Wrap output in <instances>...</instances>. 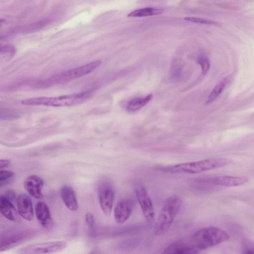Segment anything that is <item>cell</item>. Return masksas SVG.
<instances>
[{
    "instance_id": "cell-1",
    "label": "cell",
    "mask_w": 254,
    "mask_h": 254,
    "mask_svg": "<svg viewBox=\"0 0 254 254\" xmlns=\"http://www.w3.org/2000/svg\"><path fill=\"white\" fill-rule=\"evenodd\" d=\"M231 161L230 159L225 158H210L194 162L161 166L159 169L162 171L170 173L194 174L223 167L230 164Z\"/></svg>"
},
{
    "instance_id": "cell-2",
    "label": "cell",
    "mask_w": 254,
    "mask_h": 254,
    "mask_svg": "<svg viewBox=\"0 0 254 254\" xmlns=\"http://www.w3.org/2000/svg\"><path fill=\"white\" fill-rule=\"evenodd\" d=\"M93 95V91L88 90L78 93L56 97H41L22 100L25 105H42L55 107L72 106L83 103Z\"/></svg>"
},
{
    "instance_id": "cell-3",
    "label": "cell",
    "mask_w": 254,
    "mask_h": 254,
    "mask_svg": "<svg viewBox=\"0 0 254 254\" xmlns=\"http://www.w3.org/2000/svg\"><path fill=\"white\" fill-rule=\"evenodd\" d=\"M188 239L192 245L201 252L229 241L230 236L223 230L210 226L197 230Z\"/></svg>"
},
{
    "instance_id": "cell-4",
    "label": "cell",
    "mask_w": 254,
    "mask_h": 254,
    "mask_svg": "<svg viewBox=\"0 0 254 254\" xmlns=\"http://www.w3.org/2000/svg\"><path fill=\"white\" fill-rule=\"evenodd\" d=\"M182 204L181 197L178 195L169 197L165 201L157 218L154 228L156 235L164 234L172 225Z\"/></svg>"
},
{
    "instance_id": "cell-5",
    "label": "cell",
    "mask_w": 254,
    "mask_h": 254,
    "mask_svg": "<svg viewBox=\"0 0 254 254\" xmlns=\"http://www.w3.org/2000/svg\"><path fill=\"white\" fill-rule=\"evenodd\" d=\"M100 61H95L84 65L65 70L42 81L41 86H49L54 84L64 83L82 77L93 71L101 64Z\"/></svg>"
},
{
    "instance_id": "cell-6",
    "label": "cell",
    "mask_w": 254,
    "mask_h": 254,
    "mask_svg": "<svg viewBox=\"0 0 254 254\" xmlns=\"http://www.w3.org/2000/svg\"><path fill=\"white\" fill-rule=\"evenodd\" d=\"M67 246L66 242L58 241L32 244L22 248L18 253L23 254H50L63 251Z\"/></svg>"
},
{
    "instance_id": "cell-7",
    "label": "cell",
    "mask_w": 254,
    "mask_h": 254,
    "mask_svg": "<svg viewBox=\"0 0 254 254\" xmlns=\"http://www.w3.org/2000/svg\"><path fill=\"white\" fill-rule=\"evenodd\" d=\"M134 191L146 221L152 223L154 219V208L146 190L142 185L137 184L135 186Z\"/></svg>"
},
{
    "instance_id": "cell-8",
    "label": "cell",
    "mask_w": 254,
    "mask_h": 254,
    "mask_svg": "<svg viewBox=\"0 0 254 254\" xmlns=\"http://www.w3.org/2000/svg\"><path fill=\"white\" fill-rule=\"evenodd\" d=\"M114 191L108 183L102 184L98 190V196L101 207L106 216H109L112 212L114 200Z\"/></svg>"
},
{
    "instance_id": "cell-9",
    "label": "cell",
    "mask_w": 254,
    "mask_h": 254,
    "mask_svg": "<svg viewBox=\"0 0 254 254\" xmlns=\"http://www.w3.org/2000/svg\"><path fill=\"white\" fill-rule=\"evenodd\" d=\"M28 236L23 231H9L0 234V251L9 249L20 243Z\"/></svg>"
},
{
    "instance_id": "cell-10",
    "label": "cell",
    "mask_w": 254,
    "mask_h": 254,
    "mask_svg": "<svg viewBox=\"0 0 254 254\" xmlns=\"http://www.w3.org/2000/svg\"><path fill=\"white\" fill-rule=\"evenodd\" d=\"M200 250L192 245L188 238L182 239L169 245L162 252V254H197Z\"/></svg>"
},
{
    "instance_id": "cell-11",
    "label": "cell",
    "mask_w": 254,
    "mask_h": 254,
    "mask_svg": "<svg viewBox=\"0 0 254 254\" xmlns=\"http://www.w3.org/2000/svg\"><path fill=\"white\" fill-rule=\"evenodd\" d=\"M133 202L129 199H123L116 204L114 211V217L117 223H124L129 218L133 209Z\"/></svg>"
},
{
    "instance_id": "cell-12",
    "label": "cell",
    "mask_w": 254,
    "mask_h": 254,
    "mask_svg": "<svg viewBox=\"0 0 254 254\" xmlns=\"http://www.w3.org/2000/svg\"><path fill=\"white\" fill-rule=\"evenodd\" d=\"M24 187L28 192L37 199L43 198L42 189L44 185L43 180L36 175L28 176L24 183Z\"/></svg>"
},
{
    "instance_id": "cell-13",
    "label": "cell",
    "mask_w": 254,
    "mask_h": 254,
    "mask_svg": "<svg viewBox=\"0 0 254 254\" xmlns=\"http://www.w3.org/2000/svg\"><path fill=\"white\" fill-rule=\"evenodd\" d=\"M17 204L19 215L26 220H32L34 211L31 197L26 194H21L17 198Z\"/></svg>"
},
{
    "instance_id": "cell-14",
    "label": "cell",
    "mask_w": 254,
    "mask_h": 254,
    "mask_svg": "<svg viewBox=\"0 0 254 254\" xmlns=\"http://www.w3.org/2000/svg\"><path fill=\"white\" fill-rule=\"evenodd\" d=\"M248 181V178L242 176H220L215 178L212 183L217 186L235 187L242 185Z\"/></svg>"
},
{
    "instance_id": "cell-15",
    "label": "cell",
    "mask_w": 254,
    "mask_h": 254,
    "mask_svg": "<svg viewBox=\"0 0 254 254\" xmlns=\"http://www.w3.org/2000/svg\"><path fill=\"white\" fill-rule=\"evenodd\" d=\"M62 199L65 206L71 211L78 209V205L75 192L69 186H64L61 190Z\"/></svg>"
},
{
    "instance_id": "cell-16",
    "label": "cell",
    "mask_w": 254,
    "mask_h": 254,
    "mask_svg": "<svg viewBox=\"0 0 254 254\" xmlns=\"http://www.w3.org/2000/svg\"><path fill=\"white\" fill-rule=\"evenodd\" d=\"M36 215L41 225L48 228L51 223V217L48 205L44 202H38L35 207Z\"/></svg>"
},
{
    "instance_id": "cell-17",
    "label": "cell",
    "mask_w": 254,
    "mask_h": 254,
    "mask_svg": "<svg viewBox=\"0 0 254 254\" xmlns=\"http://www.w3.org/2000/svg\"><path fill=\"white\" fill-rule=\"evenodd\" d=\"M0 213L7 219L15 221L17 212L11 201L5 196L0 195Z\"/></svg>"
},
{
    "instance_id": "cell-18",
    "label": "cell",
    "mask_w": 254,
    "mask_h": 254,
    "mask_svg": "<svg viewBox=\"0 0 254 254\" xmlns=\"http://www.w3.org/2000/svg\"><path fill=\"white\" fill-rule=\"evenodd\" d=\"M152 97V94H150L145 97L132 98L127 102L126 109L130 112L137 111L146 106L151 100Z\"/></svg>"
},
{
    "instance_id": "cell-19",
    "label": "cell",
    "mask_w": 254,
    "mask_h": 254,
    "mask_svg": "<svg viewBox=\"0 0 254 254\" xmlns=\"http://www.w3.org/2000/svg\"><path fill=\"white\" fill-rule=\"evenodd\" d=\"M163 8H157L154 7H145L134 10L129 13L127 16L128 17H144L154 15H159L164 11Z\"/></svg>"
},
{
    "instance_id": "cell-20",
    "label": "cell",
    "mask_w": 254,
    "mask_h": 254,
    "mask_svg": "<svg viewBox=\"0 0 254 254\" xmlns=\"http://www.w3.org/2000/svg\"><path fill=\"white\" fill-rule=\"evenodd\" d=\"M227 82L226 79H223L220 81L214 88L212 91L210 93L208 98L205 101V104L206 105L212 103L216 100L220 94L223 91Z\"/></svg>"
},
{
    "instance_id": "cell-21",
    "label": "cell",
    "mask_w": 254,
    "mask_h": 254,
    "mask_svg": "<svg viewBox=\"0 0 254 254\" xmlns=\"http://www.w3.org/2000/svg\"><path fill=\"white\" fill-rule=\"evenodd\" d=\"M241 252L242 254H251L254 253V245L253 242L249 239L243 240L241 245Z\"/></svg>"
},
{
    "instance_id": "cell-22",
    "label": "cell",
    "mask_w": 254,
    "mask_h": 254,
    "mask_svg": "<svg viewBox=\"0 0 254 254\" xmlns=\"http://www.w3.org/2000/svg\"><path fill=\"white\" fill-rule=\"evenodd\" d=\"M19 117V115L15 112L0 108V120H11Z\"/></svg>"
},
{
    "instance_id": "cell-23",
    "label": "cell",
    "mask_w": 254,
    "mask_h": 254,
    "mask_svg": "<svg viewBox=\"0 0 254 254\" xmlns=\"http://www.w3.org/2000/svg\"><path fill=\"white\" fill-rule=\"evenodd\" d=\"M198 63L201 66L202 74H206L210 68V63L208 59L205 56H201L198 59Z\"/></svg>"
},
{
    "instance_id": "cell-24",
    "label": "cell",
    "mask_w": 254,
    "mask_h": 254,
    "mask_svg": "<svg viewBox=\"0 0 254 254\" xmlns=\"http://www.w3.org/2000/svg\"><path fill=\"white\" fill-rule=\"evenodd\" d=\"M186 21H190L194 23H197L204 24L217 25V23L214 21L194 17H186L184 18Z\"/></svg>"
},
{
    "instance_id": "cell-25",
    "label": "cell",
    "mask_w": 254,
    "mask_h": 254,
    "mask_svg": "<svg viewBox=\"0 0 254 254\" xmlns=\"http://www.w3.org/2000/svg\"><path fill=\"white\" fill-rule=\"evenodd\" d=\"M14 174L13 172L7 170L0 171V181H6L12 178Z\"/></svg>"
},
{
    "instance_id": "cell-26",
    "label": "cell",
    "mask_w": 254,
    "mask_h": 254,
    "mask_svg": "<svg viewBox=\"0 0 254 254\" xmlns=\"http://www.w3.org/2000/svg\"><path fill=\"white\" fill-rule=\"evenodd\" d=\"M85 222L90 228L94 226V219L93 214L90 212H87L85 215Z\"/></svg>"
},
{
    "instance_id": "cell-27",
    "label": "cell",
    "mask_w": 254,
    "mask_h": 254,
    "mask_svg": "<svg viewBox=\"0 0 254 254\" xmlns=\"http://www.w3.org/2000/svg\"><path fill=\"white\" fill-rule=\"evenodd\" d=\"M10 161L8 159H0V169L9 166Z\"/></svg>"
},
{
    "instance_id": "cell-28",
    "label": "cell",
    "mask_w": 254,
    "mask_h": 254,
    "mask_svg": "<svg viewBox=\"0 0 254 254\" xmlns=\"http://www.w3.org/2000/svg\"><path fill=\"white\" fill-rule=\"evenodd\" d=\"M4 196L11 201V200L14 198L15 193L12 190H8L5 192V195Z\"/></svg>"
},
{
    "instance_id": "cell-29",
    "label": "cell",
    "mask_w": 254,
    "mask_h": 254,
    "mask_svg": "<svg viewBox=\"0 0 254 254\" xmlns=\"http://www.w3.org/2000/svg\"><path fill=\"white\" fill-rule=\"evenodd\" d=\"M7 183V181H0V187L5 185Z\"/></svg>"
}]
</instances>
